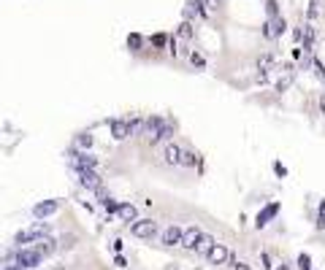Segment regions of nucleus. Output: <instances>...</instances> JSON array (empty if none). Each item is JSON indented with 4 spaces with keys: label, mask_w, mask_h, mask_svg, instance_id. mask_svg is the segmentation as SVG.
Listing matches in <instances>:
<instances>
[{
    "label": "nucleus",
    "mask_w": 325,
    "mask_h": 270,
    "mask_svg": "<svg viewBox=\"0 0 325 270\" xmlns=\"http://www.w3.org/2000/svg\"><path fill=\"white\" fill-rule=\"evenodd\" d=\"M92 144H95V138H92V132H90V130H82V132L76 135V141H74V146L84 149V152H90Z\"/></svg>",
    "instance_id": "nucleus-19"
},
{
    "label": "nucleus",
    "mask_w": 325,
    "mask_h": 270,
    "mask_svg": "<svg viewBox=\"0 0 325 270\" xmlns=\"http://www.w3.org/2000/svg\"><path fill=\"white\" fill-rule=\"evenodd\" d=\"M128 124H130V138H141V135H144L147 116L144 114H130L128 116Z\"/></svg>",
    "instance_id": "nucleus-13"
},
{
    "label": "nucleus",
    "mask_w": 325,
    "mask_h": 270,
    "mask_svg": "<svg viewBox=\"0 0 325 270\" xmlns=\"http://www.w3.org/2000/svg\"><path fill=\"white\" fill-rule=\"evenodd\" d=\"M190 65L198 68V70H203V68H206V60H203L198 52H190Z\"/></svg>",
    "instance_id": "nucleus-27"
},
{
    "label": "nucleus",
    "mask_w": 325,
    "mask_h": 270,
    "mask_svg": "<svg viewBox=\"0 0 325 270\" xmlns=\"http://www.w3.org/2000/svg\"><path fill=\"white\" fill-rule=\"evenodd\" d=\"M3 270H27V267L25 265H17V262H6Z\"/></svg>",
    "instance_id": "nucleus-32"
},
{
    "label": "nucleus",
    "mask_w": 325,
    "mask_h": 270,
    "mask_svg": "<svg viewBox=\"0 0 325 270\" xmlns=\"http://www.w3.org/2000/svg\"><path fill=\"white\" fill-rule=\"evenodd\" d=\"M165 122H168V119H165V116H160V114H152V116H147L144 135H141L147 146H155V138H157V132H160L163 127H165Z\"/></svg>",
    "instance_id": "nucleus-4"
},
{
    "label": "nucleus",
    "mask_w": 325,
    "mask_h": 270,
    "mask_svg": "<svg viewBox=\"0 0 325 270\" xmlns=\"http://www.w3.org/2000/svg\"><path fill=\"white\" fill-rule=\"evenodd\" d=\"M44 259H46V257L35 251V246H25V249H17V254H14V262H17V265H25L27 270L41 267Z\"/></svg>",
    "instance_id": "nucleus-2"
},
{
    "label": "nucleus",
    "mask_w": 325,
    "mask_h": 270,
    "mask_svg": "<svg viewBox=\"0 0 325 270\" xmlns=\"http://www.w3.org/2000/svg\"><path fill=\"white\" fill-rule=\"evenodd\" d=\"M201 230H198V227H187L185 230V241H182V249H185V251H195L198 249V241H201Z\"/></svg>",
    "instance_id": "nucleus-12"
},
{
    "label": "nucleus",
    "mask_w": 325,
    "mask_h": 270,
    "mask_svg": "<svg viewBox=\"0 0 325 270\" xmlns=\"http://www.w3.org/2000/svg\"><path fill=\"white\" fill-rule=\"evenodd\" d=\"M220 3H223V0H206V6H209L211 11H217V9H220Z\"/></svg>",
    "instance_id": "nucleus-34"
},
{
    "label": "nucleus",
    "mask_w": 325,
    "mask_h": 270,
    "mask_svg": "<svg viewBox=\"0 0 325 270\" xmlns=\"http://www.w3.org/2000/svg\"><path fill=\"white\" fill-rule=\"evenodd\" d=\"M233 270H249V267L244 265V262H233Z\"/></svg>",
    "instance_id": "nucleus-37"
},
{
    "label": "nucleus",
    "mask_w": 325,
    "mask_h": 270,
    "mask_svg": "<svg viewBox=\"0 0 325 270\" xmlns=\"http://www.w3.org/2000/svg\"><path fill=\"white\" fill-rule=\"evenodd\" d=\"M193 35H195V27H193V22H182L179 30H176V38L179 41H193Z\"/></svg>",
    "instance_id": "nucleus-20"
},
{
    "label": "nucleus",
    "mask_w": 325,
    "mask_h": 270,
    "mask_svg": "<svg viewBox=\"0 0 325 270\" xmlns=\"http://www.w3.org/2000/svg\"><path fill=\"white\" fill-rule=\"evenodd\" d=\"M141 46H144V38H141L138 33L128 35V49H130V52H141Z\"/></svg>",
    "instance_id": "nucleus-23"
},
{
    "label": "nucleus",
    "mask_w": 325,
    "mask_h": 270,
    "mask_svg": "<svg viewBox=\"0 0 325 270\" xmlns=\"http://www.w3.org/2000/svg\"><path fill=\"white\" fill-rule=\"evenodd\" d=\"M195 165H201V154H198V152H193V149H185V154H182V165H179V168L193 170Z\"/></svg>",
    "instance_id": "nucleus-18"
},
{
    "label": "nucleus",
    "mask_w": 325,
    "mask_h": 270,
    "mask_svg": "<svg viewBox=\"0 0 325 270\" xmlns=\"http://www.w3.org/2000/svg\"><path fill=\"white\" fill-rule=\"evenodd\" d=\"M274 173H276L279 178H284V176H287V168H284L282 162H274Z\"/></svg>",
    "instance_id": "nucleus-29"
},
{
    "label": "nucleus",
    "mask_w": 325,
    "mask_h": 270,
    "mask_svg": "<svg viewBox=\"0 0 325 270\" xmlns=\"http://www.w3.org/2000/svg\"><path fill=\"white\" fill-rule=\"evenodd\" d=\"M182 154H185V146H179L176 141L163 144V165L165 168H176V165H182Z\"/></svg>",
    "instance_id": "nucleus-6"
},
{
    "label": "nucleus",
    "mask_w": 325,
    "mask_h": 270,
    "mask_svg": "<svg viewBox=\"0 0 325 270\" xmlns=\"http://www.w3.org/2000/svg\"><path fill=\"white\" fill-rule=\"evenodd\" d=\"M317 106H320V114L325 116V92L320 95V100H317Z\"/></svg>",
    "instance_id": "nucleus-35"
},
{
    "label": "nucleus",
    "mask_w": 325,
    "mask_h": 270,
    "mask_svg": "<svg viewBox=\"0 0 325 270\" xmlns=\"http://www.w3.org/2000/svg\"><path fill=\"white\" fill-rule=\"evenodd\" d=\"M109 132H112L114 141H128V138H130V124H128V119H125V116L112 119V122H109Z\"/></svg>",
    "instance_id": "nucleus-9"
},
{
    "label": "nucleus",
    "mask_w": 325,
    "mask_h": 270,
    "mask_svg": "<svg viewBox=\"0 0 325 270\" xmlns=\"http://www.w3.org/2000/svg\"><path fill=\"white\" fill-rule=\"evenodd\" d=\"M268 22H271L274 38H282L284 33H287V22H284V17H276V19H268Z\"/></svg>",
    "instance_id": "nucleus-21"
},
{
    "label": "nucleus",
    "mask_w": 325,
    "mask_h": 270,
    "mask_svg": "<svg viewBox=\"0 0 325 270\" xmlns=\"http://www.w3.org/2000/svg\"><path fill=\"white\" fill-rule=\"evenodd\" d=\"M211 246H214V238H211L209 233H203V235H201V241H198V249H195V251H198V254H203V257H206Z\"/></svg>",
    "instance_id": "nucleus-22"
},
{
    "label": "nucleus",
    "mask_w": 325,
    "mask_h": 270,
    "mask_svg": "<svg viewBox=\"0 0 325 270\" xmlns=\"http://www.w3.org/2000/svg\"><path fill=\"white\" fill-rule=\"evenodd\" d=\"M173 135H176V122H173V119H168V122H165V127L157 132L155 146H157V144H168V141H173Z\"/></svg>",
    "instance_id": "nucleus-16"
},
{
    "label": "nucleus",
    "mask_w": 325,
    "mask_h": 270,
    "mask_svg": "<svg viewBox=\"0 0 325 270\" xmlns=\"http://www.w3.org/2000/svg\"><path fill=\"white\" fill-rule=\"evenodd\" d=\"M314 227L320 230V233L325 230V213H317V219H314Z\"/></svg>",
    "instance_id": "nucleus-31"
},
{
    "label": "nucleus",
    "mask_w": 325,
    "mask_h": 270,
    "mask_svg": "<svg viewBox=\"0 0 325 270\" xmlns=\"http://www.w3.org/2000/svg\"><path fill=\"white\" fill-rule=\"evenodd\" d=\"M195 17H206V11H203V0H187L185 19H187V22H193Z\"/></svg>",
    "instance_id": "nucleus-17"
},
{
    "label": "nucleus",
    "mask_w": 325,
    "mask_h": 270,
    "mask_svg": "<svg viewBox=\"0 0 325 270\" xmlns=\"http://www.w3.org/2000/svg\"><path fill=\"white\" fill-rule=\"evenodd\" d=\"M33 246H35V251H38V254H44V257H52V254L60 249V243L54 241L52 235H49V238H41V241H35Z\"/></svg>",
    "instance_id": "nucleus-14"
},
{
    "label": "nucleus",
    "mask_w": 325,
    "mask_h": 270,
    "mask_svg": "<svg viewBox=\"0 0 325 270\" xmlns=\"http://www.w3.org/2000/svg\"><path fill=\"white\" fill-rule=\"evenodd\" d=\"M317 213H325V200H320V208H317Z\"/></svg>",
    "instance_id": "nucleus-38"
},
{
    "label": "nucleus",
    "mask_w": 325,
    "mask_h": 270,
    "mask_svg": "<svg viewBox=\"0 0 325 270\" xmlns=\"http://www.w3.org/2000/svg\"><path fill=\"white\" fill-rule=\"evenodd\" d=\"M117 216H120V221H125V224H130V221H138V208L133 203H122Z\"/></svg>",
    "instance_id": "nucleus-15"
},
{
    "label": "nucleus",
    "mask_w": 325,
    "mask_h": 270,
    "mask_svg": "<svg viewBox=\"0 0 325 270\" xmlns=\"http://www.w3.org/2000/svg\"><path fill=\"white\" fill-rule=\"evenodd\" d=\"M160 233V227H157L155 219H138L130 224V235L133 238H141V241H152V238Z\"/></svg>",
    "instance_id": "nucleus-3"
},
{
    "label": "nucleus",
    "mask_w": 325,
    "mask_h": 270,
    "mask_svg": "<svg viewBox=\"0 0 325 270\" xmlns=\"http://www.w3.org/2000/svg\"><path fill=\"white\" fill-rule=\"evenodd\" d=\"M182 241H185V227H179V224H168V227L160 233V243L165 246V249L182 246Z\"/></svg>",
    "instance_id": "nucleus-8"
},
{
    "label": "nucleus",
    "mask_w": 325,
    "mask_h": 270,
    "mask_svg": "<svg viewBox=\"0 0 325 270\" xmlns=\"http://www.w3.org/2000/svg\"><path fill=\"white\" fill-rule=\"evenodd\" d=\"M76 176H79V184H82V187L87 189V192H95V195H98L100 189L106 187V184H103V178H100V173H98V170H79Z\"/></svg>",
    "instance_id": "nucleus-7"
},
{
    "label": "nucleus",
    "mask_w": 325,
    "mask_h": 270,
    "mask_svg": "<svg viewBox=\"0 0 325 270\" xmlns=\"http://www.w3.org/2000/svg\"><path fill=\"white\" fill-rule=\"evenodd\" d=\"M296 265H298V270H314L312 267V257H309V254H298Z\"/></svg>",
    "instance_id": "nucleus-24"
},
{
    "label": "nucleus",
    "mask_w": 325,
    "mask_h": 270,
    "mask_svg": "<svg viewBox=\"0 0 325 270\" xmlns=\"http://www.w3.org/2000/svg\"><path fill=\"white\" fill-rule=\"evenodd\" d=\"M74 241H76V238H74V235H68V238H62V243H60V249H62V251H65V249H74Z\"/></svg>",
    "instance_id": "nucleus-30"
},
{
    "label": "nucleus",
    "mask_w": 325,
    "mask_h": 270,
    "mask_svg": "<svg viewBox=\"0 0 325 270\" xmlns=\"http://www.w3.org/2000/svg\"><path fill=\"white\" fill-rule=\"evenodd\" d=\"M260 262H263V267H266V270H274V265H271V254H268V251L260 254Z\"/></svg>",
    "instance_id": "nucleus-28"
},
{
    "label": "nucleus",
    "mask_w": 325,
    "mask_h": 270,
    "mask_svg": "<svg viewBox=\"0 0 325 270\" xmlns=\"http://www.w3.org/2000/svg\"><path fill=\"white\" fill-rule=\"evenodd\" d=\"M149 43H152L155 49H163V46L168 43V35H165V33H157V35H152V38H149Z\"/></svg>",
    "instance_id": "nucleus-26"
},
{
    "label": "nucleus",
    "mask_w": 325,
    "mask_h": 270,
    "mask_svg": "<svg viewBox=\"0 0 325 270\" xmlns=\"http://www.w3.org/2000/svg\"><path fill=\"white\" fill-rule=\"evenodd\" d=\"M228 259H231V249H228L225 243H214L209 249V254H206V262H209V265H225Z\"/></svg>",
    "instance_id": "nucleus-10"
},
{
    "label": "nucleus",
    "mask_w": 325,
    "mask_h": 270,
    "mask_svg": "<svg viewBox=\"0 0 325 270\" xmlns=\"http://www.w3.org/2000/svg\"><path fill=\"white\" fill-rule=\"evenodd\" d=\"M114 265H117V267H128V259H125L122 254H117V257H114Z\"/></svg>",
    "instance_id": "nucleus-33"
},
{
    "label": "nucleus",
    "mask_w": 325,
    "mask_h": 270,
    "mask_svg": "<svg viewBox=\"0 0 325 270\" xmlns=\"http://www.w3.org/2000/svg\"><path fill=\"white\" fill-rule=\"evenodd\" d=\"M57 211H60V200H41V203L33 205V216L35 219H49Z\"/></svg>",
    "instance_id": "nucleus-11"
},
{
    "label": "nucleus",
    "mask_w": 325,
    "mask_h": 270,
    "mask_svg": "<svg viewBox=\"0 0 325 270\" xmlns=\"http://www.w3.org/2000/svg\"><path fill=\"white\" fill-rule=\"evenodd\" d=\"M279 208H282V205H279V200H271V203H266L263 208L258 211V216H255V227H258V230L268 227V224H271V221H274L276 216H279Z\"/></svg>",
    "instance_id": "nucleus-5"
},
{
    "label": "nucleus",
    "mask_w": 325,
    "mask_h": 270,
    "mask_svg": "<svg viewBox=\"0 0 325 270\" xmlns=\"http://www.w3.org/2000/svg\"><path fill=\"white\" fill-rule=\"evenodd\" d=\"M122 246H125V243L120 241V238H117V241H114V251H117V254H122Z\"/></svg>",
    "instance_id": "nucleus-36"
},
{
    "label": "nucleus",
    "mask_w": 325,
    "mask_h": 270,
    "mask_svg": "<svg viewBox=\"0 0 325 270\" xmlns=\"http://www.w3.org/2000/svg\"><path fill=\"white\" fill-rule=\"evenodd\" d=\"M65 162L70 165L74 173H79V170H98V157L84 152V149H79V146H70L65 152Z\"/></svg>",
    "instance_id": "nucleus-1"
},
{
    "label": "nucleus",
    "mask_w": 325,
    "mask_h": 270,
    "mask_svg": "<svg viewBox=\"0 0 325 270\" xmlns=\"http://www.w3.org/2000/svg\"><path fill=\"white\" fill-rule=\"evenodd\" d=\"M266 14H268V19H276L279 17V3L276 0H266Z\"/></svg>",
    "instance_id": "nucleus-25"
}]
</instances>
